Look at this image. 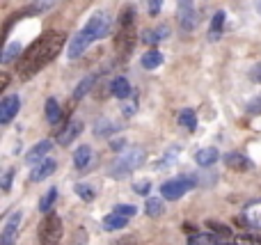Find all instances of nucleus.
Wrapping results in <instances>:
<instances>
[{"mask_svg": "<svg viewBox=\"0 0 261 245\" xmlns=\"http://www.w3.org/2000/svg\"><path fill=\"white\" fill-rule=\"evenodd\" d=\"M67 44V35L60 30H48L21 55V60L16 62V73L23 80H30L32 76L41 71L46 64H50L60 55V50Z\"/></svg>", "mask_w": 261, "mask_h": 245, "instance_id": "1", "label": "nucleus"}, {"mask_svg": "<svg viewBox=\"0 0 261 245\" xmlns=\"http://www.w3.org/2000/svg\"><path fill=\"white\" fill-rule=\"evenodd\" d=\"M144 158H147V151H144L142 147H128V149L122 151V156L108 168V174L113 179H124V177H128L133 170H138L140 165L144 163Z\"/></svg>", "mask_w": 261, "mask_h": 245, "instance_id": "2", "label": "nucleus"}, {"mask_svg": "<svg viewBox=\"0 0 261 245\" xmlns=\"http://www.w3.org/2000/svg\"><path fill=\"white\" fill-rule=\"evenodd\" d=\"M64 236V225L58 213H46L39 223V245H60Z\"/></svg>", "mask_w": 261, "mask_h": 245, "instance_id": "3", "label": "nucleus"}, {"mask_svg": "<svg viewBox=\"0 0 261 245\" xmlns=\"http://www.w3.org/2000/svg\"><path fill=\"white\" fill-rule=\"evenodd\" d=\"M195 186H197V179L186 174V177H176V179H170V181L163 183L161 195H163V200L174 202V200H181V197H184L188 190H193Z\"/></svg>", "mask_w": 261, "mask_h": 245, "instance_id": "4", "label": "nucleus"}, {"mask_svg": "<svg viewBox=\"0 0 261 245\" xmlns=\"http://www.w3.org/2000/svg\"><path fill=\"white\" fill-rule=\"evenodd\" d=\"M83 37H85L87 41H96V39H101V37H106L110 32V18L106 16L103 12H96V14H92L90 16V21L85 23V28H83Z\"/></svg>", "mask_w": 261, "mask_h": 245, "instance_id": "5", "label": "nucleus"}, {"mask_svg": "<svg viewBox=\"0 0 261 245\" xmlns=\"http://www.w3.org/2000/svg\"><path fill=\"white\" fill-rule=\"evenodd\" d=\"M176 18H179V25L184 32H193L197 28V12H195L193 0H179V7H176Z\"/></svg>", "mask_w": 261, "mask_h": 245, "instance_id": "6", "label": "nucleus"}, {"mask_svg": "<svg viewBox=\"0 0 261 245\" xmlns=\"http://www.w3.org/2000/svg\"><path fill=\"white\" fill-rule=\"evenodd\" d=\"M21 218H23L21 211H14V213L5 220L3 234H0V243H3V245H14V241H16V234H18V227H21Z\"/></svg>", "mask_w": 261, "mask_h": 245, "instance_id": "7", "label": "nucleus"}, {"mask_svg": "<svg viewBox=\"0 0 261 245\" xmlns=\"http://www.w3.org/2000/svg\"><path fill=\"white\" fill-rule=\"evenodd\" d=\"M21 108V96L18 94H9L0 101V124H9L14 119V115H18Z\"/></svg>", "mask_w": 261, "mask_h": 245, "instance_id": "8", "label": "nucleus"}, {"mask_svg": "<svg viewBox=\"0 0 261 245\" xmlns=\"http://www.w3.org/2000/svg\"><path fill=\"white\" fill-rule=\"evenodd\" d=\"M225 165L234 172H252L254 170V163L248 158L245 154H239V151H231V154L225 156Z\"/></svg>", "mask_w": 261, "mask_h": 245, "instance_id": "9", "label": "nucleus"}, {"mask_svg": "<svg viewBox=\"0 0 261 245\" xmlns=\"http://www.w3.org/2000/svg\"><path fill=\"white\" fill-rule=\"evenodd\" d=\"M133 28V25H130ZM130 28H122L117 35V39H115V48H117V55L119 58H126L130 55V50H133V44H135V37H133V30Z\"/></svg>", "mask_w": 261, "mask_h": 245, "instance_id": "10", "label": "nucleus"}, {"mask_svg": "<svg viewBox=\"0 0 261 245\" xmlns=\"http://www.w3.org/2000/svg\"><path fill=\"white\" fill-rule=\"evenodd\" d=\"M58 170V163H55L53 158H44L41 163H37V168L32 170V174H30V181L32 183H39V181H44V179H48L50 174Z\"/></svg>", "mask_w": 261, "mask_h": 245, "instance_id": "11", "label": "nucleus"}, {"mask_svg": "<svg viewBox=\"0 0 261 245\" xmlns=\"http://www.w3.org/2000/svg\"><path fill=\"white\" fill-rule=\"evenodd\" d=\"M53 149V142L50 140H41V142H37L35 147H32L30 151H28V156H25V160L30 165H37V163H41V160L48 156V151Z\"/></svg>", "mask_w": 261, "mask_h": 245, "instance_id": "12", "label": "nucleus"}, {"mask_svg": "<svg viewBox=\"0 0 261 245\" xmlns=\"http://www.w3.org/2000/svg\"><path fill=\"white\" fill-rule=\"evenodd\" d=\"M81 131H83V122H67V126L58 133V145H62V147L71 145L73 138L81 135Z\"/></svg>", "mask_w": 261, "mask_h": 245, "instance_id": "13", "label": "nucleus"}, {"mask_svg": "<svg viewBox=\"0 0 261 245\" xmlns=\"http://www.w3.org/2000/svg\"><path fill=\"white\" fill-rule=\"evenodd\" d=\"M218 158H220V154H218L216 147H206V149H199L197 154H195V163H197L199 168H211V165L218 163Z\"/></svg>", "mask_w": 261, "mask_h": 245, "instance_id": "14", "label": "nucleus"}, {"mask_svg": "<svg viewBox=\"0 0 261 245\" xmlns=\"http://www.w3.org/2000/svg\"><path fill=\"white\" fill-rule=\"evenodd\" d=\"M90 160H92V149L87 145H81L76 151H73V165H76L78 172H85Z\"/></svg>", "mask_w": 261, "mask_h": 245, "instance_id": "15", "label": "nucleus"}, {"mask_svg": "<svg viewBox=\"0 0 261 245\" xmlns=\"http://www.w3.org/2000/svg\"><path fill=\"white\" fill-rule=\"evenodd\" d=\"M87 46H90V41H87L85 37H83V32H78V35L73 37L71 41H69V50H67L69 58H71V60H78L83 53H85Z\"/></svg>", "mask_w": 261, "mask_h": 245, "instance_id": "16", "label": "nucleus"}, {"mask_svg": "<svg viewBox=\"0 0 261 245\" xmlns=\"http://www.w3.org/2000/svg\"><path fill=\"white\" fill-rule=\"evenodd\" d=\"M110 92H113V96H117V99H128L130 96V85L126 78L117 76L110 80Z\"/></svg>", "mask_w": 261, "mask_h": 245, "instance_id": "17", "label": "nucleus"}, {"mask_svg": "<svg viewBox=\"0 0 261 245\" xmlns=\"http://www.w3.org/2000/svg\"><path fill=\"white\" fill-rule=\"evenodd\" d=\"M128 225V218L126 215H119V213H110L103 218V229L106 232H117V229H124Z\"/></svg>", "mask_w": 261, "mask_h": 245, "instance_id": "18", "label": "nucleus"}, {"mask_svg": "<svg viewBox=\"0 0 261 245\" xmlns=\"http://www.w3.org/2000/svg\"><path fill=\"white\" fill-rule=\"evenodd\" d=\"M62 108H60V103L55 99H48L46 101V122L53 124V126H58L60 122H62Z\"/></svg>", "mask_w": 261, "mask_h": 245, "instance_id": "19", "label": "nucleus"}, {"mask_svg": "<svg viewBox=\"0 0 261 245\" xmlns=\"http://www.w3.org/2000/svg\"><path fill=\"white\" fill-rule=\"evenodd\" d=\"M58 195H60V193H58V188H48V190H46L44 193V197H41V200H39V206H37V209H39L41 211V213H50V211H53V206H55V202H58Z\"/></svg>", "mask_w": 261, "mask_h": 245, "instance_id": "20", "label": "nucleus"}, {"mask_svg": "<svg viewBox=\"0 0 261 245\" xmlns=\"http://www.w3.org/2000/svg\"><path fill=\"white\" fill-rule=\"evenodd\" d=\"M245 218L252 229H261V202H252L245 206Z\"/></svg>", "mask_w": 261, "mask_h": 245, "instance_id": "21", "label": "nucleus"}, {"mask_svg": "<svg viewBox=\"0 0 261 245\" xmlns=\"http://www.w3.org/2000/svg\"><path fill=\"white\" fill-rule=\"evenodd\" d=\"M222 28H225V12H216L211 18V30H208V39L211 41H218L222 35Z\"/></svg>", "mask_w": 261, "mask_h": 245, "instance_id": "22", "label": "nucleus"}, {"mask_svg": "<svg viewBox=\"0 0 261 245\" xmlns=\"http://www.w3.org/2000/svg\"><path fill=\"white\" fill-rule=\"evenodd\" d=\"M94 83H96V76H94V73H90V76L83 78V80L76 85V90H73V99H71L73 103H76V101H81L83 96H85L87 92H90L92 87H94Z\"/></svg>", "mask_w": 261, "mask_h": 245, "instance_id": "23", "label": "nucleus"}, {"mask_svg": "<svg viewBox=\"0 0 261 245\" xmlns=\"http://www.w3.org/2000/svg\"><path fill=\"white\" fill-rule=\"evenodd\" d=\"M117 128H119V124H115L113 119L103 117V119H99V122H96L94 133H96V138H108V135H113Z\"/></svg>", "mask_w": 261, "mask_h": 245, "instance_id": "24", "label": "nucleus"}, {"mask_svg": "<svg viewBox=\"0 0 261 245\" xmlns=\"http://www.w3.org/2000/svg\"><path fill=\"white\" fill-rule=\"evenodd\" d=\"M179 126H184L186 131H190V133L197 128V115H195V110H190V108L181 110L179 113Z\"/></svg>", "mask_w": 261, "mask_h": 245, "instance_id": "25", "label": "nucleus"}, {"mask_svg": "<svg viewBox=\"0 0 261 245\" xmlns=\"http://www.w3.org/2000/svg\"><path fill=\"white\" fill-rule=\"evenodd\" d=\"M208 229H211L213 234H216L218 238H220V243L225 245V243H231L234 238H231V229L229 227H225V225H220V223H216V220H208Z\"/></svg>", "mask_w": 261, "mask_h": 245, "instance_id": "26", "label": "nucleus"}, {"mask_svg": "<svg viewBox=\"0 0 261 245\" xmlns=\"http://www.w3.org/2000/svg\"><path fill=\"white\" fill-rule=\"evenodd\" d=\"M144 213L149 215V218H158V215L165 213V202L158 200V197H149L147 204H144Z\"/></svg>", "mask_w": 261, "mask_h": 245, "instance_id": "27", "label": "nucleus"}, {"mask_svg": "<svg viewBox=\"0 0 261 245\" xmlns=\"http://www.w3.org/2000/svg\"><path fill=\"white\" fill-rule=\"evenodd\" d=\"M163 64V53L161 50H147V53L142 55V67L144 69H158Z\"/></svg>", "mask_w": 261, "mask_h": 245, "instance_id": "28", "label": "nucleus"}, {"mask_svg": "<svg viewBox=\"0 0 261 245\" xmlns=\"http://www.w3.org/2000/svg\"><path fill=\"white\" fill-rule=\"evenodd\" d=\"M188 245H222L218 236H208V234H190Z\"/></svg>", "mask_w": 261, "mask_h": 245, "instance_id": "29", "label": "nucleus"}, {"mask_svg": "<svg viewBox=\"0 0 261 245\" xmlns=\"http://www.w3.org/2000/svg\"><path fill=\"white\" fill-rule=\"evenodd\" d=\"M73 193H76L83 202H94L96 200V190L92 186H87V183H76V186H73Z\"/></svg>", "mask_w": 261, "mask_h": 245, "instance_id": "30", "label": "nucleus"}, {"mask_svg": "<svg viewBox=\"0 0 261 245\" xmlns=\"http://www.w3.org/2000/svg\"><path fill=\"white\" fill-rule=\"evenodd\" d=\"M21 50H23L21 41H12V44H7V48L3 50V62L9 64L14 58H18V55H21Z\"/></svg>", "mask_w": 261, "mask_h": 245, "instance_id": "31", "label": "nucleus"}, {"mask_svg": "<svg viewBox=\"0 0 261 245\" xmlns=\"http://www.w3.org/2000/svg\"><path fill=\"white\" fill-rule=\"evenodd\" d=\"M140 39L144 41V44H149V46H156V44H161V35H158V30H142V35H140Z\"/></svg>", "mask_w": 261, "mask_h": 245, "instance_id": "32", "label": "nucleus"}, {"mask_svg": "<svg viewBox=\"0 0 261 245\" xmlns=\"http://www.w3.org/2000/svg\"><path fill=\"white\" fill-rule=\"evenodd\" d=\"M133 190L138 193V195L147 197V195H149V190H151V181H149V179H140V181H135V183H133Z\"/></svg>", "mask_w": 261, "mask_h": 245, "instance_id": "33", "label": "nucleus"}, {"mask_svg": "<svg viewBox=\"0 0 261 245\" xmlns=\"http://www.w3.org/2000/svg\"><path fill=\"white\" fill-rule=\"evenodd\" d=\"M14 174H16V170H14V168L5 170L3 181H0V188H3V193H9V190H12V179H14Z\"/></svg>", "mask_w": 261, "mask_h": 245, "instance_id": "34", "label": "nucleus"}, {"mask_svg": "<svg viewBox=\"0 0 261 245\" xmlns=\"http://www.w3.org/2000/svg\"><path fill=\"white\" fill-rule=\"evenodd\" d=\"M133 16H135V9L133 7H126L119 16V28H130L133 25Z\"/></svg>", "mask_w": 261, "mask_h": 245, "instance_id": "35", "label": "nucleus"}, {"mask_svg": "<svg viewBox=\"0 0 261 245\" xmlns=\"http://www.w3.org/2000/svg\"><path fill=\"white\" fill-rule=\"evenodd\" d=\"M115 213L126 215V218H133V215L138 213V209H135L133 204H117V206H115Z\"/></svg>", "mask_w": 261, "mask_h": 245, "instance_id": "36", "label": "nucleus"}, {"mask_svg": "<svg viewBox=\"0 0 261 245\" xmlns=\"http://www.w3.org/2000/svg\"><path fill=\"white\" fill-rule=\"evenodd\" d=\"M55 3H58V0H35V5H32V12L41 14V12H46V9L53 7Z\"/></svg>", "mask_w": 261, "mask_h": 245, "instance_id": "37", "label": "nucleus"}, {"mask_svg": "<svg viewBox=\"0 0 261 245\" xmlns=\"http://www.w3.org/2000/svg\"><path fill=\"white\" fill-rule=\"evenodd\" d=\"M248 113L250 115H261V94H257L252 101L248 103Z\"/></svg>", "mask_w": 261, "mask_h": 245, "instance_id": "38", "label": "nucleus"}, {"mask_svg": "<svg viewBox=\"0 0 261 245\" xmlns=\"http://www.w3.org/2000/svg\"><path fill=\"white\" fill-rule=\"evenodd\" d=\"M250 80L261 83V62H257L252 69H250Z\"/></svg>", "mask_w": 261, "mask_h": 245, "instance_id": "39", "label": "nucleus"}, {"mask_svg": "<svg viewBox=\"0 0 261 245\" xmlns=\"http://www.w3.org/2000/svg\"><path fill=\"white\" fill-rule=\"evenodd\" d=\"M147 3H149V14H151V16H156V14L161 12L163 0H147Z\"/></svg>", "mask_w": 261, "mask_h": 245, "instance_id": "40", "label": "nucleus"}, {"mask_svg": "<svg viewBox=\"0 0 261 245\" xmlns=\"http://www.w3.org/2000/svg\"><path fill=\"white\" fill-rule=\"evenodd\" d=\"M124 147H126V142H124V140H113V142H110V149H113V151H122Z\"/></svg>", "mask_w": 261, "mask_h": 245, "instance_id": "41", "label": "nucleus"}, {"mask_svg": "<svg viewBox=\"0 0 261 245\" xmlns=\"http://www.w3.org/2000/svg\"><path fill=\"white\" fill-rule=\"evenodd\" d=\"M158 35H161V41L167 39V37H170V28H167V25H161V28H158Z\"/></svg>", "mask_w": 261, "mask_h": 245, "instance_id": "42", "label": "nucleus"}, {"mask_svg": "<svg viewBox=\"0 0 261 245\" xmlns=\"http://www.w3.org/2000/svg\"><path fill=\"white\" fill-rule=\"evenodd\" d=\"M122 113H124V117H133V113H135V105H124V108H122Z\"/></svg>", "mask_w": 261, "mask_h": 245, "instance_id": "43", "label": "nucleus"}, {"mask_svg": "<svg viewBox=\"0 0 261 245\" xmlns=\"http://www.w3.org/2000/svg\"><path fill=\"white\" fill-rule=\"evenodd\" d=\"M184 232H188V234H197V232H195V227H193L190 223H184Z\"/></svg>", "mask_w": 261, "mask_h": 245, "instance_id": "44", "label": "nucleus"}]
</instances>
